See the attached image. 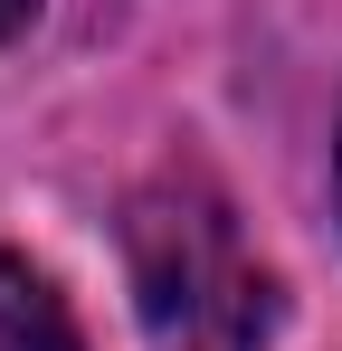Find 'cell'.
<instances>
[{"label":"cell","instance_id":"obj_1","mask_svg":"<svg viewBox=\"0 0 342 351\" xmlns=\"http://www.w3.org/2000/svg\"><path fill=\"white\" fill-rule=\"evenodd\" d=\"M124 266L152 351H257L276 323V294L238 247V219L209 180L162 171L124 209Z\"/></svg>","mask_w":342,"mask_h":351},{"label":"cell","instance_id":"obj_2","mask_svg":"<svg viewBox=\"0 0 342 351\" xmlns=\"http://www.w3.org/2000/svg\"><path fill=\"white\" fill-rule=\"evenodd\" d=\"M0 351H86L76 323H67V304H57L19 256H0Z\"/></svg>","mask_w":342,"mask_h":351},{"label":"cell","instance_id":"obj_3","mask_svg":"<svg viewBox=\"0 0 342 351\" xmlns=\"http://www.w3.org/2000/svg\"><path fill=\"white\" fill-rule=\"evenodd\" d=\"M29 29V0H0V38H19Z\"/></svg>","mask_w":342,"mask_h":351}]
</instances>
